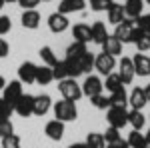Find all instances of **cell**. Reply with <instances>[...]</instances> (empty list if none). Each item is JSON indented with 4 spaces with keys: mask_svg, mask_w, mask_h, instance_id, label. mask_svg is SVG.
<instances>
[{
    "mask_svg": "<svg viewBox=\"0 0 150 148\" xmlns=\"http://www.w3.org/2000/svg\"><path fill=\"white\" fill-rule=\"evenodd\" d=\"M54 116L60 122H72L78 118V110H76V102H70V100H60L54 104Z\"/></svg>",
    "mask_w": 150,
    "mask_h": 148,
    "instance_id": "obj_1",
    "label": "cell"
},
{
    "mask_svg": "<svg viewBox=\"0 0 150 148\" xmlns=\"http://www.w3.org/2000/svg\"><path fill=\"white\" fill-rule=\"evenodd\" d=\"M58 90H60V94H62V98H64V100H70V102H78V100L82 98V88L74 78L60 80Z\"/></svg>",
    "mask_w": 150,
    "mask_h": 148,
    "instance_id": "obj_2",
    "label": "cell"
},
{
    "mask_svg": "<svg viewBox=\"0 0 150 148\" xmlns=\"http://www.w3.org/2000/svg\"><path fill=\"white\" fill-rule=\"evenodd\" d=\"M22 94H24V90H22V82H20V80H12L10 84H6V86L2 88V98L10 104L12 108H14V104L20 100Z\"/></svg>",
    "mask_w": 150,
    "mask_h": 148,
    "instance_id": "obj_3",
    "label": "cell"
},
{
    "mask_svg": "<svg viewBox=\"0 0 150 148\" xmlns=\"http://www.w3.org/2000/svg\"><path fill=\"white\" fill-rule=\"evenodd\" d=\"M106 120L112 128H124L128 124V112L124 108H118V106H110L108 112H106Z\"/></svg>",
    "mask_w": 150,
    "mask_h": 148,
    "instance_id": "obj_4",
    "label": "cell"
},
{
    "mask_svg": "<svg viewBox=\"0 0 150 148\" xmlns=\"http://www.w3.org/2000/svg\"><path fill=\"white\" fill-rule=\"evenodd\" d=\"M82 88V96H88V98H92V96H98V94H102L104 90V84L102 80L98 78V76H86V80H84V84L80 86Z\"/></svg>",
    "mask_w": 150,
    "mask_h": 148,
    "instance_id": "obj_5",
    "label": "cell"
},
{
    "mask_svg": "<svg viewBox=\"0 0 150 148\" xmlns=\"http://www.w3.org/2000/svg\"><path fill=\"white\" fill-rule=\"evenodd\" d=\"M116 66V58L110 56V54H98V56H94V68L98 70L102 76H108Z\"/></svg>",
    "mask_w": 150,
    "mask_h": 148,
    "instance_id": "obj_6",
    "label": "cell"
},
{
    "mask_svg": "<svg viewBox=\"0 0 150 148\" xmlns=\"http://www.w3.org/2000/svg\"><path fill=\"white\" fill-rule=\"evenodd\" d=\"M118 76L122 80V84H130L134 76H136V72H134V64H132V58L128 56H122V60L118 62Z\"/></svg>",
    "mask_w": 150,
    "mask_h": 148,
    "instance_id": "obj_7",
    "label": "cell"
},
{
    "mask_svg": "<svg viewBox=\"0 0 150 148\" xmlns=\"http://www.w3.org/2000/svg\"><path fill=\"white\" fill-rule=\"evenodd\" d=\"M134 20H130V18H124L120 24H116V30H114V38H118L122 44L124 42H130V38H132V30H134Z\"/></svg>",
    "mask_w": 150,
    "mask_h": 148,
    "instance_id": "obj_8",
    "label": "cell"
},
{
    "mask_svg": "<svg viewBox=\"0 0 150 148\" xmlns=\"http://www.w3.org/2000/svg\"><path fill=\"white\" fill-rule=\"evenodd\" d=\"M32 108H34V96L32 94H22L20 100L14 104V112L18 114V116H22V118L30 116L32 114Z\"/></svg>",
    "mask_w": 150,
    "mask_h": 148,
    "instance_id": "obj_9",
    "label": "cell"
},
{
    "mask_svg": "<svg viewBox=\"0 0 150 148\" xmlns=\"http://www.w3.org/2000/svg\"><path fill=\"white\" fill-rule=\"evenodd\" d=\"M18 80L22 84H32V82H36V64L34 62L26 60V62L20 64V68H18Z\"/></svg>",
    "mask_w": 150,
    "mask_h": 148,
    "instance_id": "obj_10",
    "label": "cell"
},
{
    "mask_svg": "<svg viewBox=\"0 0 150 148\" xmlns=\"http://www.w3.org/2000/svg\"><path fill=\"white\" fill-rule=\"evenodd\" d=\"M48 28H50L54 34L64 32V30L68 28V18H66V14H60V12L50 14V16H48Z\"/></svg>",
    "mask_w": 150,
    "mask_h": 148,
    "instance_id": "obj_11",
    "label": "cell"
},
{
    "mask_svg": "<svg viewBox=\"0 0 150 148\" xmlns=\"http://www.w3.org/2000/svg\"><path fill=\"white\" fill-rule=\"evenodd\" d=\"M44 134L50 140H54V142L62 140V136H64V122H60V120H50V122H46Z\"/></svg>",
    "mask_w": 150,
    "mask_h": 148,
    "instance_id": "obj_12",
    "label": "cell"
},
{
    "mask_svg": "<svg viewBox=\"0 0 150 148\" xmlns=\"http://www.w3.org/2000/svg\"><path fill=\"white\" fill-rule=\"evenodd\" d=\"M86 6V0H60L58 12L60 14H70V12H82Z\"/></svg>",
    "mask_w": 150,
    "mask_h": 148,
    "instance_id": "obj_13",
    "label": "cell"
},
{
    "mask_svg": "<svg viewBox=\"0 0 150 148\" xmlns=\"http://www.w3.org/2000/svg\"><path fill=\"white\" fill-rule=\"evenodd\" d=\"M50 106H52L50 96H48V94H38V96H34V108H32V114H36V116H44V114L50 110Z\"/></svg>",
    "mask_w": 150,
    "mask_h": 148,
    "instance_id": "obj_14",
    "label": "cell"
},
{
    "mask_svg": "<svg viewBox=\"0 0 150 148\" xmlns=\"http://www.w3.org/2000/svg\"><path fill=\"white\" fill-rule=\"evenodd\" d=\"M102 52L104 54H110V56H118V54H122V42L118 40V38H114V36H110L108 34V38L104 40L102 44Z\"/></svg>",
    "mask_w": 150,
    "mask_h": 148,
    "instance_id": "obj_15",
    "label": "cell"
},
{
    "mask_svg": "<svg viewBox=\"0 0 150 148\" xmlns=\"http://www.w3.org/2000/svg\"><path fill=\"white\" fill-rule=\"evenodd\" d=\"M132 64H134V72L138 76H150V58L146 54H136L132 58Z\"/></svg>",
    "mask_w": 150,
    "mask_h": 148,
    "instance_id": "obj_16",
    "label": "cell"
},
{
    "mask_svg": "<svg viewBox=\"0 0 150 148\" xmlns=\"http://www.w3.org/2000/svg\"><path fill=\"white\" fill-rule=\"evenodd\" d=\"M72 38L76 40V42H84V44H88L90 40H92V34H90V26L88 24H74V28H72Z\"/></svg>",
    "mask_w": 150,
    "mask_h": 148,
    "instance_id": "obj_17",
    "label": "cell"
},
{
    "mask_svg": "<svg viewBox=\"0 0 150 148\" xmlns=\"http://www.w3.org/2000/svg\"><path fill=\"white\" fill-rule=\"evenodd\" d=\"M22 26L24 28H30V30H36L38 26H40V12L36 10H24L22 12Z\"/></svg>",
    "mask_w": 150,
    "mask_h": 148,
    "instance_id": "obj_18",
    "label": "cell"
},
{
    "mask_svg": "<svg viewBox=\"0 0 150 148\" xmlns=\"http://www.w3.org/2000/svg\"><path fill=\"white\" fill-rule=\"evenodd\" d=\"M70 60H74V64H76V68L80 70V74H86V72H90L94 68V54L92 52H86L80 58H70Z\"/></svg>",
    "mask_w": 150,
    "mask_h": 148,
    "instance_id": "obj_19",
    "label": "cell"
},
{
    "mask_svg": "<svg viewBox=\"0 0 150 148\" xmlns=\"http://www.w3.org/2000/svg\"><path fill=\"white\" fill-rule=\"evenodd\" d=\"M128 102L132 104V110H142L146 106V94H144V88H134L128 96Z\"/></svg>",
    "mask_w": 150,
    "mask_h": 148,
    "instance_id": "obj_20",
    "label": "cell"
},
{
    "mask_svg": "<svg viewBox=\"0 0 150 148\" xmlns=\"http://www.w3.org/2000/svg\"><path fill=\"white\" fill-rule=\"evenodd\" d=\"M142 8H144V2L142 0H126L124 14H126V18H130V20H136L140 14H142Z\"/></svg>",
    "mask_w": 150,
    "mask_h": 148,
    "instance_id": "obj_21",
    "label": "cell"
},
{
    "mask_svg": "<svg viewBox=\"0 0 150 148\" xmlns=\"http://www.w3.org/2000/svg\"><path fill=\"white\" fill-rule=\"evenodd\" d=\"M90 34H92V42H96V44H102L104 40L108 38V32H106V24L104 22H94L92 26H90Z\"/></svg>",
    "mask_w": 150,
    "mask_h": 148,
    "instance_id": "obj_22",
    "label": "cell"
},
{
    "mask_svg": "<svg viewBox=\"0 0 150 148\" xmlns=\"http://www.w3.org/2000/svg\"><path fill=\"white\" fill-rule=\"evenodd\" d=\"M106 12H108V22L114 24V26H116V24H120L124 18H126V14H124V6H122V4H116V2Z\"/></svg>",
    "mask_w": 150,
    "mask_h": 148,
    "instance_id": "obj_23",
    "label": "cell"
},
{
    "mask_svg": "<svg viewBox=\"0 0 150 148\" xmlns=\"http://www.w3.org/2000/svg\"><path fill=\"white\" fill-rule=\"evenodd\" d=\"M54 80V76H52V68L50 66H36V82L40 84V86H46V84H50Z\"/></svg>",
    "mask_w": 150,
    "mask_h": 148,
    "instance_id": "obj_24",
    "label": "cell"
},
{
    "mask_svg": "<svg viewBox=\"0 0 150 148\" xmlns=\"http://www.w3.org/2000/svg\"><path fill=\"white\" fill-rule=\"evenodd\" d=\"M126 144L130 148H148V142H146L144 134H140V130H132V132L128 134Z\"/></svg>",
    "mask_w": 150,
    "mask_h": 148,
    "instance_id": "obj_25",
    "label": "cell"
},
{
    "mask_svg": "<svg viewBox=\"0 0 150 148\" xmlns=\"http://www.w3.org/2000/svg\"><path fill=\"white\" fill-rule=\"evenodd\" d=\"M128 124H132L134 130H142L146 124V116L140 112V110H130L128 112Z\"/></svg>",
    "mask_w": 150,
    "mask_h": 148,
    "instance_id": "obj_26",
    "label": "cell"
},
{
    "mask_svg": "<svg viewBox=\"0 0 150 148\" xmlns=\"http://www.w3.org/2000/svg\"><path fill=\"white\" fill-rule=\"evenodd\" d=\"M108 100H110V106H118V108H124L128 104V94L124 88H120V90L112 92L110 96H108Z\"/></svg>",
    "mask_w": 150,
    "mask_h": 148,
    "instance_id": "obj_27",
    "label": "cell"
},
{
    "mask_svg": "<svg viewBox=\"0 0 150 148\" xmlns=\"http://www.w3.org/2000/svg\"><path fill=\"white\" fill-rule=\"evenodd\" d=\"M104 86H106V90L110 92H116V90H120V88H124V84H122V80H120V76L118 74H114V72H110L108 76H106V82H102Z\"/></svg>",
    "mask_w": 150,
    "mask_h": 148,
    "instance_id": "obj_28",
    "label": "cell"
},
{
    "mask_svg": "<svg viewBox=\"0 0 150 148\" xmlns=\"http://www.w3.org/2000/svg\"><path fill=\"white\" fill-rule=\"evenodd\" d=\"M88 52V48H86V44L84 42H72V44L66 48V58H80L82 54H86Z\"/></svg>",
    "mask_w": 150,
    "mask_h": 148,
    "instance_id": "obj_29",
    "label": "cell"
},
{
    "mask_svg": "<svg viewBox=\"0 0 150 148\" xmlns=\"http://www.w3.org/2000/svg\"><path fill=\"white\" fill-rule=\"evenodd\" d=\"M52 76H54V80H66V78H70L66 60H58L56 64L52 66Z\"/></svg>",
    "mask_w": 150,
    "mask_h": 148,
    "instance_id": "obj_30",
    "label": "cell"
},
{
    "mask_svg": "<svg viewBox=\"0 0 150 148\" xmlns=\"http://www.w3.org/2000/svg\"><path fill=\"white\" fill-rule=\"evenodd\" d=\"M38 54H40V58H42V62H44V66H50V68H52V66H54V64L58 62L56 54H54V50H52L50 46H42Z\"/></svg>",
    "mask_w": 150,
    "mask_h": 148,
    "instance_id": "obj_31",
    "label": "cell"
},
{
    "mask_svg": "<svg viewBox=\"0 0 150 148\" xmlns=\"http://www.w3.org/2000/svg\"><path fill=\"white\" fill-rule=\"evenodd\" d=\"M86 148H106V142H104V136L98 134V132H90L86 136Z\"/></svg>",
    "mask_w": 150,
    "mask_h": 148,
    "instance_id": "obj_32",
    "label": "cell"
},
{
    "mask_svg": "<svg viewBox=\"0 0 150 148\" xmlns=\"http://www.w3.org/2000/svg\"><path fill=\"white\" fill-rule=\"evenodd\" d=\"M88 2H90V8L94 12H104L114 4V0H88Z\"/></svg>",
    "mask_w": 150,
    "mask_h": 148,
    "instance_id": "obj_33",
    "label": "cell"
},
{
    "mask_svg": "<svg viewBox=\"0 0 150 148\" xmlns=\"http://www.w3.org/2000/svg\"><path fill=\"white\" fill-rule=\"evenodd\" d=\"M90 102H92L94 108H98V110H106V108H110V100H108V96H104V94L92 96V98H90Z\"/></svg>",
    "mask_w": 150,
    "mask_h": 148,
    "instance_id": "obj_34",
    "label": "cell"
},
{
    "mask_svg": "<svg viewBox=\"0 0 150 148\" xmlns=\"http://www.w3.org/2000/svg\"><path fill=\"white\" fill-rule=\"evenodd\" d=\"M134 24H136V28H140L142 32L150 34V14H140L138 18L134 20Z\"/></svg>",
    "mask_w": 150,
    "mask_h": 148,
    "instance_id": "obj_35",
    "label": "cell"
},
{
    "mask_svg": "<svg viewBox=\"0 0 150 148\" xmlns=\"http://www.w3.org/2000/svg\"><path fill=\"white\" fill-rule=\"evenodd\" d=\"M12 112H14V108H12L4 98H0V120H10Z\"/></svg>",
    "mask_w": 150,
    "mask_h": 148,
    "instance_id": "obj_36",
    "label": "cell"
},
{
    "mask_svg": "<svg viewBox=\"0 0 150 148\" xmlns=\"http://www.w3.org/2000/svg\"><path fill=\"white\" fill-rule=\"evenodd\" d=\"M2 148H20V138L16 134H10V136H4L2 138Z\"/></svg>",
    "mask_w": 150,
    "mask_h": 148,
    "instance_id": "obj_37",
    "label": "cell"
},
{
    "mask_svg": "<svg viewBox=\"0 0 150 148\" xmlns=\"http://www.w3.org/2000/svg\"><path fill=\"white\" fill-rule=\"evenodd\" d=\"M134 44H136V48H138L140 52H146V50H150V34L142 32V36H140Z\"/></svg>",
    "mask_w": 150,
    "mask_h": 148,
    "instance_id": "obj_38",
    "label": "cell"
},
{
    "mask_svg": "<svg viewBox=\"0 0 150 148\" xmlns=\"http://www.w3.org/2000/svg\"><path fill=\"white\" fill-rule=\"evenodd\" d=\"M14 134V126H12L10 120H0V138L4 136H10Z\"/></svg>",
    "mask_w": 150,
    "mask_h": 148,
    "instance_id": "obj_39",
    "label": "cell"
},
{
    "mask_svg": "<svg viewBox=\"0 0 150 148\" xmlns=\"http://www.w3.org/2000/svg\"><path fill=\"white\" fill-rule=\"evenodd\" d=\"M102 136H104V142H106V144H108V142H114V140H118V138H120V130L110 126V128L106 130V134H102Z\"/></svg>",
    "mask_w": 150,
    "mask_h": 148,
    "instance_id": "obj_40",
    "label": "cell"
},
{
    "mask_svg": "<svg viewBox=\"0 0 150 148\" xmlns=\"http://www.w3.org/2000/svg\"><path fill=\"white\" fill-rule=\"evenodd\" d=\"M10 28H12L10 18H8V16H2V14H0V34H8V32H10Z\"/></svg>",
    "mask_w": 150,
    "mask_h": 148,
    "instance_id": "obj_41",
    "label": "cell"
},
{
    "mask_svg": "<svg viewBox=\"0 0 150 148\" xmlns=\"http://www.w3.org/2000/svg\"><path fill=\"white\" fill-rule=\"evenodd\" d=\"M40 0H18V4L22 6L24 10H34V6H38Z\"/></svg>",
    "mask_w": 150,
    "mask_h": 148,
    "instance_id": "obj_42",
    "label": "cell"
},
{
    "mask_svg": "<svg viewBox=\"0 0 150 148\" xmlns=\"http://www.w3.org/2000/svg\"><path fill=\"white\" fill-rule=\"evenodd\" d=\"M8 52H10V46H8V42H6L4 38H0V58L8 56Z\"/></svg>",
    "mask_w": 150,
    "mask_h": 148,
    "instance_id": "obj_43",
    "label": "cell"
},
{
    "mask_svg": "<svg viewBox=\"0 0 150 148\" xmlns=\"http://www.w3.org/2000/svg\"><path fill=\"white\" fill-rule=\"evenodd\" d=\"M124 146H126V140H122V138H118L114 142H108V144H106V148H124Z\"/></svg>",
    "mask_w": 150,
    "mask_h": 148,
    "instance_id": "obj_44",
    "label": "cell"
},
{
    "mask_svg": "<svg viewBox=\"0 0 150 148\" xmlns=\"http://www.w3.org/2000/svg\"><path fill=\"white\" fill-rule=\"evenodd\" d=\"M144 94H146V102L150 104V82L146 84V88H144Z\"/></svg>",
    "mask_w": 150,
    "mask_h": 148,
    "instance_id": "obj_45",
    "label": "cell"
},
{
    "mask_svg": "<svg viewBox=\"0 0 150 148\" xmlns=\"http://www.w3.org/2000/svg\"><path fill=\"white\" fill-rule=\"evenodd\" d=\"M68 148H86V144H84V142H74V144H70Z\"/></svg>",
    "mask_w": 150,
    "mask_h": 148,
    "instance_id": "obj_46",
    "label": "cell"
},
{
    "mask_svg": "<svg viewBox=\"0 0 150 148\" xmlns=\"http://www.w3.org/2000/svg\"><path fill=\"white\" fill-rule=\"evenodd\" d=\"M4 86H6V80H4V76H0V90H2Z\"/></svg>",
    "mask_w": 150,
    "mask_h": 148,
    "instance_id": "obj_47",
    "label": "cell"
},
{
    "mask_svg": "<svg viewBox=\"0 0 150 148\" xmlns=\"http://www.w3.org/2000/svg\"><path fill=\"white\" fill-rule=\"evenodd\" d=\"M144 138H146V142H148V146H150V130L146 132V134H144Z\"/></svg>",
    "mask_w": 150,
    "mask_h": 148,
    "instance_id": "obj_48",
    "label": "cell"
},
{
    "mask_svg": "<svg viewBox=\"0 0 150 148\" xmlns=\"http://www.w3.org/2000/svg\"><path fill=\"white\" fill-rule=\"evenodd\" d=\"M4 4H6V2H4V0H0V10H2V6H4Z\"/></svg>",
    "mask_w": 150,
    "mask_h": 148,
    "instance_id": "obj_49",
    "label": "cell"
},
{
    "mask_svg": "<svg viewBox=\"0 0 150 148\" xmlns=\"http://www.w3.org/2000/svg\"><path fill=\"white\" fill-rule=\"evenodd\" d=\"M4 2H18V0H4Z\"/></svg>",
    "mask_w": 150,
    "mask_h": 148,
    "instance_id": "obj_50",
    "label": "cell"
},
{
    "mask_svg": "<svg viewBox=\"0 0 150 148\" xmlns=\"http://www.w3.org/2000/svg\"><path fill=\"white\" fill-rule=\"evenodd\" d=\"M42 2H52V0H42Z\"/></svg>",
    "mask_w": 150,
    "mask_h": 148,
    "instance_id": "obj_51",
    "label": "cell"
},
{
    "mask_svg": "<svg viewBox=\"0 0 150 148\" xmlns=\"http://www.w3.org/2000/svg\"><path fill=\"white\" fill-rule=\"evenodd\" d=\"M124 148H130V146H128V144H126V146H124Z\"/></svg>",
    "mask_w": 150,
    "mask_h": 148,
    "instance_id": "obj_52",
    "label": "cell"
},
{
    "mask_svg": "<svg viewBox=\"0 0 150 148\" xmlns=\"http://www.w3.org/2000/svg\"><path fill=\"white\" fill-rule=\"evenodd\" d=\"M146 2H148V4H150V0H146Z\"/></svg>",
    "mask_w": 150,
    "mask_h": 148,
    "instance_id": "obj_53",
    "label": "cell"
},
{
    "mask_svg": "<svg viewBox=\"0 0 150 148\" xmlns=\"http://www.w3.org/2000/svg\"><path fill=\"white\" fill-rule=\"evenodd\" d=\"M0 148H2V146H0Z\"/></svg>",
    "mask_w": 150,
    "mask_h": 148,
    "instance_id": "obj_54",
    "label": "cell"
},
{
    "mask_svg": "<svg viewBox=\"0 0 150 148\" xmlns=\"http://www.w3.org/2000/svg\"><path fill=\"white\" fill-rule=\"evenodd\" d=\"M148 148H150V146H148Z\"/></svg>",
    "mask_w": 150,
    "mask_h": 148,
    "instance_id": "obj_55",
    "label": "cell"
}]
</instances>
